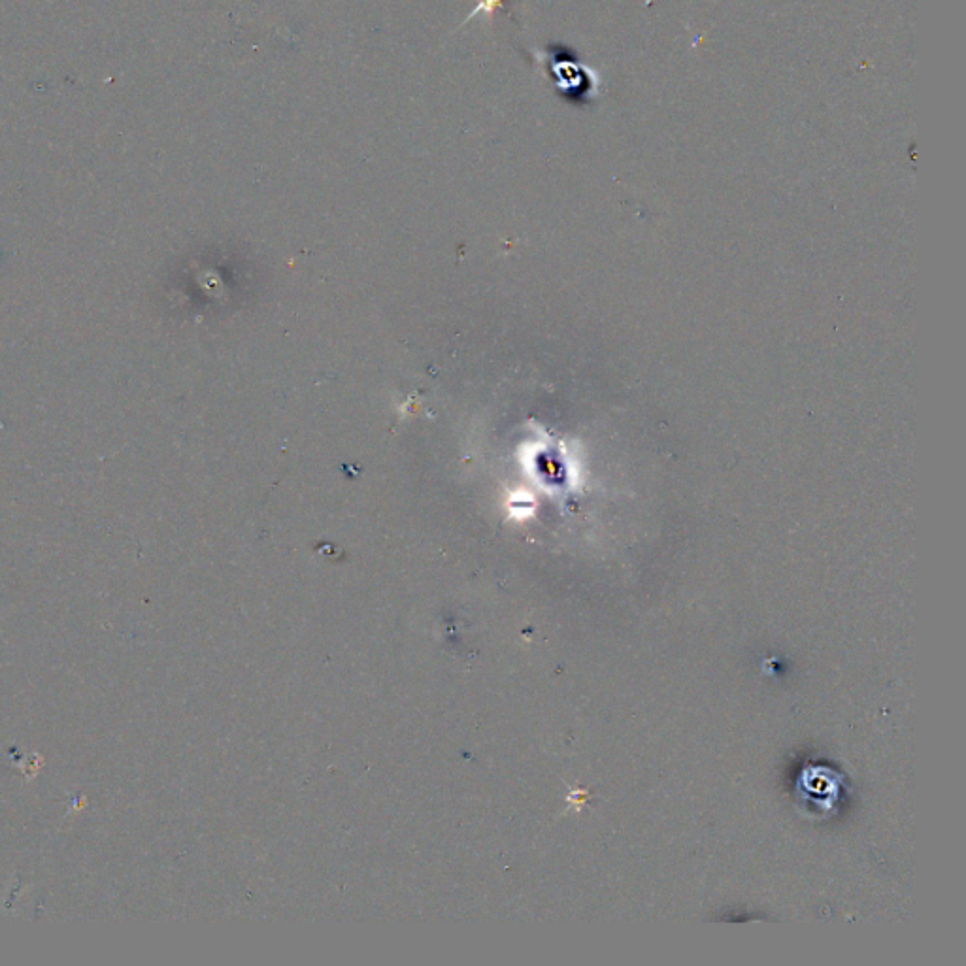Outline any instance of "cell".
Returning a JSON list of instances; mask_svg holds the SVG:
<instances>
[{
  "label": "cell",
  "mask_w": 966,
  "mask_h": 966,
  "mask_svg": "<svg viewBox=\"0 0 966 966\" xmlns=\"http://www.w3.org/2000/svg\"><path fill=\"white\" fill-rule=\"evenodd\" d=\"M540 63L548 70L555 91L570 104H585L595 91V76L583 67L582 61L563 44H550L540 57Z\"/></svg>",
  "instance_id": "cell-1"
},
{
  "label": "cell",
  "mask_w": 966,
  "mask_h": 966,
  "mask_svg": "<svg viewBox=\"0 0 966 966\" xmlns=\"http://www.w3.org/2000/svg\"><path fill=\"white\" fill-rule=\"evenodd\" d=\"M502 6H504V0H480V2H478V6H476L472 12H470V16L467 17V21L468 19H472V17H476V14H487V16L491 17L493 14H495V10H497V8H502ZM467 21H465V23H467Z\"/></svg>",
  "instance_id": "cell-2"
}]
</instances>
